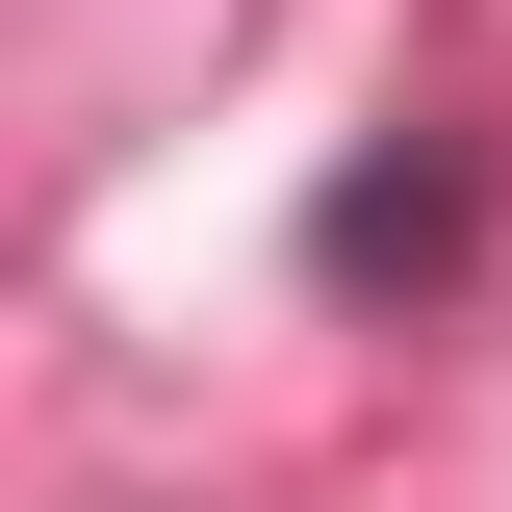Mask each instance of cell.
<instances>
[{
	"instance_id": "1",
	"label": "cell",
	"mask_w": 512,
	"mask_h": 512,
	"mask_svg": "<svg viewBox=\"0 0 512 512\" xmlns=\"http://www.w3.org/2000/svg\"><path fill=\"white\" fill-rule=\"evenodd\" d=\"M461 256H487V128H384V154H333V205H308V282H333V308H436Z\"/></svg>"
}]
</instances>
